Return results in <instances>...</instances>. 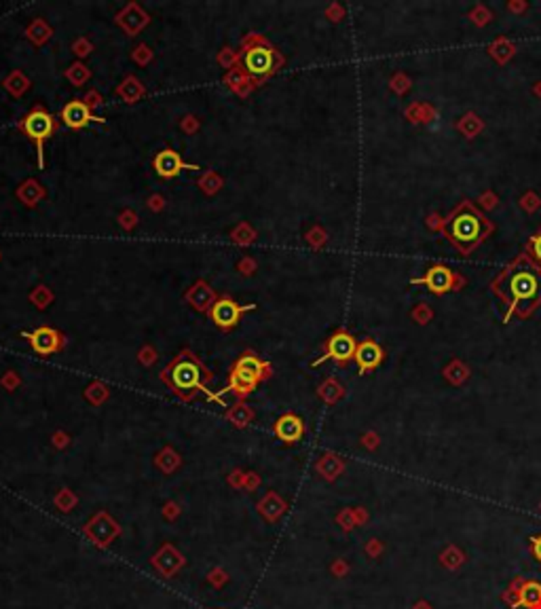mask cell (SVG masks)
<instances>
[{
    "label": "cell",
    "mask_w": 541,
    "mask_h": 609,
    "mask_svg": "<svg viewBox=\"0 0 541 609\" xmlns=\"http://www.w3.org/2000/svg\"><path fill=\"white\" fill-rule=\"evenodd\" d=\"M163 379L169 383V387L178 394H182L184 398L197 394V392H205L210 400H218L216 394H210V389L205 387L207 381L212 379V372H207L203 368V364L190 353V351H182L163 372Z\"/></svg>",
    "instance_id": "cell-1"
},
{
    "label": "cell",
    "mask_w": 541,
    "mask_h": 609,
    "mask_svg": "<svg viewBox=\"0 0 541 609\" xmlns=\"http://www.w3.org/2000/svg\"><path fill=\"white\" fill-rule=\"evenodd\" d=\"M237 64L246 70V74L252 79V83L258 85L261 81L269 79L270 74L277 70L279 59H277L275 49L265 38L250 34L248 40H244V51H241Z\"/></svg>",
    "instance_id": "cell-2"
},
{
    "label": "cell",
    "mask_w": 541,
    "mask_h": 609,
    "mask_svg": "<svg viewBox=\"0 0 541 609\" xmlns=\"http://www.w3.org/2000/svg\"><path fill=\"white\" fill-rule=\"evenodd\" d=\"M486 231H489V224L480 218V214H476L467 205L461 212H457L452 220L448 222V235L452 244H457L463 252L476 246Z\"/></svg>",
    "instance_id": "cell-3"
},
{
    "label": "cell",
    "mask_w": 541,
    "mask_h": 609,
    "mask_svg": "<svg viewBox=\"0 0 541 609\" xmlns=\"http://www.w3.org/2000/svg\"><path fill=\"white\" fill-rule=\"evenodd\" d=\"M21 130L23 134L34 142L36 152H38V167L45 169V142L47 138L55 132V119L40 106L32 108L23 121H21Z\"/></svg>",
    "instance_id": "cell-4"
},
{
    "label": "cell",
    "mask_w": 541,
    "mask_h": 609,
    "mask_svg": "<svg viewBox=\"0 0 541 609\" xmlns=\"http://www.w3.org/2000/svg\"><path fill=\"white\" fill-rule=\"evenodd\" d=\"M252 309H256V304H239L235 303L233 299H218L216 303L212 304V309H210V317H212V321H214L218 328L231 330V328L237 326L239 317H241L246 311H252Z\"/></svg>",
    "instance_id": "cell-5"
},
{
    "label": "cell",
    "mask_w": 541,
    "mask_h": 609,
    "mask_svg": "<svg viewBox=\"0 0 541 609\" xmlns=\"http://www.w3.org/2000/svg\"><path fill=\"white\" fill-rule=\"evenodd\" d=\"M62 121L66 127L70 130H83L91 123H106V119L96 117L91 113V108L83 102V100H70L64 108H62Z\"/></svg>",
    "instance_id": "cell-6"
},
{
    "label": "cell",
    "mask_w": 541,
    "mask_h": 609,
    "mask_svg": "<svg viewBox=\"0 0 541 609\" xmlns=\"http://www.w3.org/2000/svg\"><path fill=\"white\" fill-rule=\"evenodd\" d=\"M23 338H28L32 349L40 355H51L62 349V334L47 326L36 328L34 332H23Z\"/></svg>",
    "instance_id": "cell-7"
},
{
    "label": "cell",
    "mask_w": 541,
    "mask_h": 609,
    "mask_svg": "<svg viewBox=\"0 0 541 609\" xmlns=\"http://www.w3.org/2000/svg\"><path fill=\"white\" fill-rule=\"evenodd\" d=\"M182 169H199V165H193V163H186L180 152L173 151V149H163L154 156V171L161 176V178H173L178 176Z\"/></svg>",
    "instance_id": "cell-8"
},
{
    "label": "cell",
    "mask_w": 541,
    "mask_h": 609,
    "mask_svg": "<svg viewBox=\"0 0 541 609\" xmlns=\"http://www.w3.org/2000/svg\"><path fill=\"white\" fill-rule=\"evenodd\" d=\"M355 349H358L355 338H353L349 332L338 330V332H334V334L328 338L326 355H324V358H332V360L345 364V362H349L351 358H355Z\"/></svg>",
    "instance_id": "cell-9"
},
{
    "label": "cell",
    "mask_w": 541,
    "mask_h": 609,
    "mask_svg": "<svg viewBox=\"0 0 541 609\" xmlns=\"http://www.w3.org/2000/svg\"><path fill=\"white\" fill-rule=\"evenodd\" d=\"M416 284H425L431 292H446V290L452 288L455 278H452L450 269H446L442 265H435L421 280H416Z\"/></svg>",
    "instance_id": "cell-10"
},
{
    "label": "cell",
    "mask_w": 541,
    "mask_h": 609,
    "mask_svg": "<svg viewBox=\"0 0 541 609\" xmlns=\"http://www.w3.org/2000/svg\"><path fill=\"white\" fill-rule=\"evenodd\" d=\"M233 370H237V372H241V375H246V377H252V379H256V381L269 377V366H267L258 355H254L252 351L241 353L239 360L235 362Z\"/></svg>",
    "instance_id": "cell-11"
},
{
    "label": "cell",
    "mask_w": 541,
    "mask_h": 609,
    "mask_svg": "<svg viewBox=\"0 0 541 609\" xmlns=\"http://www.w3.org/2000/svg\"><path fill=\"white\" fill-rule=\"evenodd\" d=\"M302 432H304V426H302V419L287 413L283 417L277 419L275 423V434L279 436V440L283 443H298L302 438Z\"/></svg>",
    "instance_id": "cell-12"
},
{
    "label": "cell",
    "mask_w": 541,
    "mask_h": 609,
    "mask_svg": "<svg viewBox=\"0 0 541 609\" xmlns=\"http://www.w3.org/2000/svg\"><path fill=\"white\" fill-rule=\"evenodd\" d=\"M537 288H540V286H537V280H535V275L529 273V271H520V273H516V275L510 280V290H512L514 299H518V301H531V299H535Z\"/></svg>",
    "instance_id": "cell-13"
},
{
    "label": "cell",
    "mask_w": 541,
    "mask_h": 609,
    "mask_svg": "<svg viewBox=\"0 0 541 609\" xmlns=\"http://www.w3.org/2000/svg\"><path fill=\"white\" fill-rule=\"evenodd\" d=\"M381 360H383V351H381V347H379L377 343L364 341V343L358 345V349H355V362H358V366H360L362 372L377 368V366L381 364Z\"/></svg>",
    "instance_id": "cell-14"
},
{
    "label": "cell",
    "mask_w": 541,
    "mask_h": 609,
    "mask_svg": "<svg viewBox=\"0 0 541 609\" xmlns=\"http://www.w3.org/2000/svg\"><path fill=\"white\" fill-rule=\"evenodd\" d=\"M186 301L193 304L197 311H207L212 309V304L216 303V295L214 290L205 284V282H197L188 292H186Z\"/></svg>",
    "instance_id": "cell-15"
},
{
    "label": "cell",
    "mask_w": 541,
    "mask_h": 609,
    "mask_svg": "<svg viewBox=\"0 0 541 609\" xmlns=\"http://www.w3.org/2000/svg\"><path fill=\"white\" fill-rule=\"evenodd\" d=\"M518 603L529 609H541V582H525L518 591Z\"/></svg>",
    "instance_id": "cell-16"
},
{
    "label": "cell",
    "mask_w": 541,
    "mask_h": 609,
    "mask_svg": "<svg viewBox=\"0 0 541 609\" xmlns=\"http://www.w3.org/2000/svg\"><path fill=\"white\" fill-rule=\"evenodd\" d=\"M256 385H258L256 379L246 377V375H241V372H237V370H231V375H229V389L235 392L237 396L252 394V392L256 389Z\"/></svg>",
    "instance_id": "cell-17"
},
{
    "label": "cell",
    "mask_w": 541,
    "mask_h": 609,
    "mask_svg": "<svg viewBox=\"0 0 541 609\" xmlns=\"http://www.w3.org/2000/svg\"><path fill=\"white\" fill-rule=\"evenodd\" d=\"M17 195H19V199H21V201H25L28 205H36V201H38L40 197H45V190L38 186V182H36V180H28L25 184H21V186H19Z\"/></svg>",
    "instance_id": "cell-18"
},
{
    "label": "cell",
    "mask_w": 541,
    "mask_h": 609,
    "mask_svg": "<svg viewBox=\"0 0 541 609\" xmlns=\"http://www.w3.org/2000/svg\"><path fill=\"white\" fill-rule=\"evenodd\" d=\"M117 93L125 100V102H135V100H139L142 98V93H144V87L139 85V81L137 79H134V76H127L125 81H123V85L117 89Z\"/></svg>",
    "instance_id": "cell-19"
},
{
    "label": "cell",
    "mask_w": 541,
    "mask_h": 609,
    "mask_svg": "<svg viewBox=\"0 0 541 609\" xmlns=\"http://www.w3.org/2000/svg\"><path fill=\"white\" fill-rule=\"evenodd\" d=\"M40 32H42V34H51V30L47 28V23H45V21H40V19H36V21L28 28V36H30L36 45H42V42H45V38L40 36Z\"/></svg>",
    "instance_id": "cell-20"
},
{
    "label": "cell",
    "mask_w": 541,
    "mask_h": 609,
    "mask_svg": "<svg viewBox=\"0 0 541 609\" xmlns=\"http://www.w3.org/2000/svg\"><path fill=\"white\" fill-rule=\"evenodd\" d=\"M199 186H201L207 195H214V193L222 186V180H220L214 171H210V173H205V178H201Z\"/></svg>",
    "instance_id": "cell-21"
},
{
    "label": "cell",
    "mask_w": 541,
    "mask_h": 609,
    "mask_svg": "<svg viewBox=\"0 0 541 609\" xmlns=\"http://www.w3.org/2000/svg\"><path fill=\"white\" fill-rule=\"evenodd\" d=\"M74 85H81L87 76H89V70L83 66V64H74V66H70V70H68V74H66Z\"/></svg>",
    "instance_id": "cell-22"
},
{
    "label": "cell",
    "mask_w": 541,
    "mask_h": 609,
    "mask_svg": "<svg viewBox=\"0 0 541 609\" xmlns=\"http://www.w3.org/2000/svg\"><path fill=\"white\" fill-rule=\"evenodd\" d=\"M231 419H233L237 426H246V423L252 419V411H250V409H246L244 404H237V406L231 411Z\"/></svg>",
    "instance_id": "cell-23"
},
{
    "label": "cell",
    "mask_w": 541,
    "mask_h": 609,
    "mask_svg": "<svg viewBox=\"0 0 541 609\" xmlns=\"http://www.w3.org/2000/svg\"><path fill=\"white\" fill-rule=\"evenodd\" d=\"M135 222H137V218H135V214L130 210V212H123L121 214V224L125 227V229H134Z\"/></svg>",
    "instance_id": "cell-24"
},
{
    "label": "cell",
    "mask_w": 541,
    "mask_h": 609,
    "mask_svg": "<svg viewBox=\"0 0 541 609\" xmlns=\"http://www.w3.org/2000/svg\"><path fill=\"white\" fill-rule=\"evenodd\" d=\"M531 552H533V557L541 563V535H535V537L531 540Z\"/></svg>",
    "instance_id": "cell-25"
},
{
    "label": "cell",
    "mask_w": 541,
    "mask_h": 609,
    "mask_svg": "<svg viewBox=\"0 0 541 609\" xmlns=\"http://www.w3.org/2000/svg\"><path fill=\"white\" fill-rule=\"evenodd\" d=\"M139 360H142V362H146V364H150V362L154 360V355H152V351H150V349H142Z\"/></svg>",
    "instance_id": "cell-26"
},
{
    "label": "cell",
    "mask_w": 541,
    "mask_h": 609,
    "mask_svg": "<svg viewBox=\"0 0 541 609\" xmlns=\"http://www.w3.org/2000/svg\"><path fill=\"white\" fill-rule=\"evenodd\" d=\"M533 252H535V256L541 261V235H535V237H533Z\"/></svg>",
    "instance_id": "cell-27"
},
{
    "label": "cell",
    "mask_w": 541,
    "mask_h": 609,
    "mask_svg": "<svg viewBox=\"0 0 541 609\" xmlns=\"http://www.w3.org/2000/svg\"><path fill=\"white\" fill-rule=\"evenodd\" d=\"M150 207L152 210H161L163 207V197H152L150 199Z\"/></svg>",
    "instance_id": "cell-28"
},
{
    "label": "cell",
    "mask_w": 541,
    "mask_h": 609,
    "mask_svg": "<svg viewBox=\"0 0 541 609\" xmlns=\"http://www.w3.org/2000/svg\"><path fill=\"white\" fill-rule=\"evenodd\" d=\"M416 609H429V605H427V603H418V605H416Z\"/></svg>",
    "instance_id": "cell-29"
}]
</instances>
